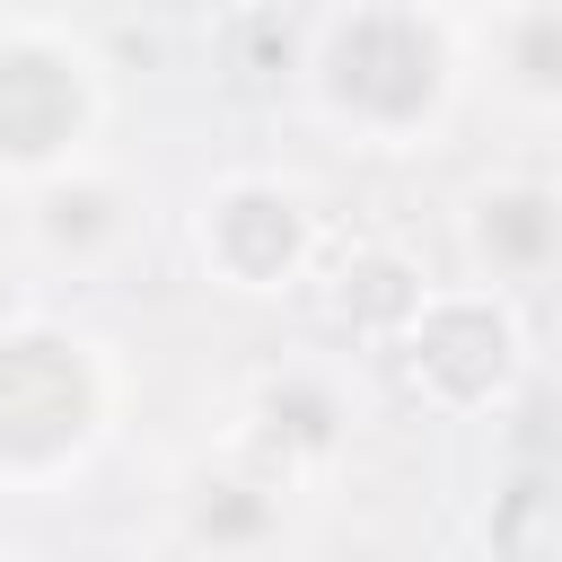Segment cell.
<instances>
[{"instance_id":"7a4b0ae2","label":"cell","mask_w":562,"mask_h":562,"mask_svg":"<svg viewBox=\"0 0 562 562\" xmlns=\"http://www.w3.org/2000/svg\"><path fill=\"white\" fill-rule=\"evenodd\" d=\"M70 79H53V61H9L0 70V140L9 149H53V132L70 123Z\"/></svg>"},{"instance_id":"6da1fadb","label":"cell","mask_w":562,"mask_h":562,"mask_svg":"<svg viewBox=\"0 0 562 562\" xmlns=\"http://www.w3.org/2000/svg\"><path fill=\"white\" fill-rule=\"evenodd\" d=\"M79 430V369L53 342H9L0 351V448H53Z\"/></svg>"}]
</instances>
